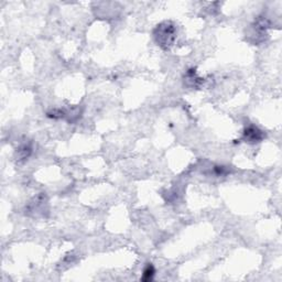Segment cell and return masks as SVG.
<instances>
[{
  "label": "cell",
  "instance_id": "cell-1",
  "mask_svg": "<svg viewBox=\"0 0 282 282\" xmlns=\"http://www.w3.org/2000/svg\"><path fill=\"white\" fill-rule=\"evenodd\" d=\"M152 35L155 43L162 50L168 51L176 42L177 27L172 21H163L154 28Z\"/></svg>",
  "mask_w": 282,
  "mask_h": 282
},
{
  "label": "cell",
  "instance_id": "cell-2",
  "mask_svg": "<svg viewBox=\"0 0 282 282\" xmlns=\"http://www.w3.org/2000/svg\"><path fill=\"white\" fill-rule=\"evenodd\" d=\"M47 212V197L45 193L39 194L38 196L33 197V200L28 204L26 207V213L28 215L35 217L45 216V213Z\"/></svg>",
  "mask_w": 282,
  "mask_h": 282
},
{
  "label": "cell",
  "instance_id": "cell-3",
  "mask_svg": "<svg viewBox=\"0 0 282 282\" xmlns=\"http://www.w3.org/2000/svg\"><path fill=\"white\" fill-rule=\"evenodd\" d=\"M266 138V134L265 131H262L260 128L256 127L254 125L248 126V127L245 128L244 133H242V137L241 139L245 141L247 143H258L261 142L262 140Z\"/></svg>",
  "mask_w": 282,
  "mask_h": 282
},
{
  "label": "cell",
  "instance_id": "cell-4",
  "mask_svg": "<svg viewBox=\"0 0 282 282\" xmlns=\"http://www.w3.org/2000/svg\"><path fill=\"white\" fill-rule=\"evenodd\" d=\"M204 83V79L197 75L195 69H189L184 75V84L189 89H198Z\"/></svg>",
  "mask_w": 282,
  "mask_h": 282
},
{
  "label": "cell",
  "instance_id": "cell-5",
  "mask_svg": "<svg viewBox=\"0 0 282 282\" xmlns=\"http://www.w3.org/2000/svg\"><path fill=\"white\" fill-rule=\"evenodd\" d=\"M31 153H32L31 145L28 143H24V144H21L20 147L17 149L16 158L18 161H24V160H27L29 157H30Z\"/></svg>",
  "mask_w": 282,
  "mask_h": 282
},
{
  "label": "cell",
  "instance_id": "cell-6",
  "mask_svg": "<svg viewBox=\"0 0 282 282\" xmlns=\"http://www.w3.org/2000/svg\"><path fill=\"white\" fill-rule=\"evenodd\" d=\"M154 275H155V269H154L153 265L152 264H148L147 266H145V268L143 269L142 277H141V280L145 281V282L151 281L153 279Z\"/></svg>",
  "mask_w": 282,
  "mask_h": 282
}]
</instances>
